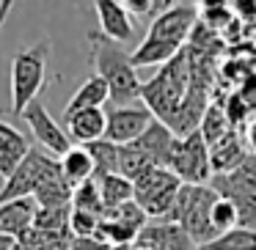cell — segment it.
Segmentation results:
<instances>
[{
  "instance_id": "6da1fadb",
  "label": "cell",
  "mask_w": 256,
  "mask_h": 250,
  "mask_svg": "<svg viewBox=\"0 0 256 250\" xmlns=\"http://www.w3.org/2000/svg\"><path fill=\"white\" fill-rule=\"evenodd\" d=\"M88 47H91L94 74L108 83L113 107H130L135 99H140L144 83L138 77V69L132 66L130 52H124L122 44L105 39L100 30H91L88 33Z\"/></svg>"
},
{
  "instance_id": "7a4b0ae2",
  "label": "cell",
  "mask_w": 256,
  "mask_h": 250,
  "mask_svg": "<svg viewBox=\"0 0 256 250\" xmlns=\"http://www.w3.org/2000/svg\"><path fill=\"white\" fill-rule=\"evenodd\" d=\"M188 88H190V47H184L149 83H144L140 99L146 102L149 113L157 121H162L171 129V124L179 116V107H182L184 96H188Z\"/></svg>"
},
{
  "instance_id": "3957f363",
  "label": "cell",
  "mask_w": 256,
  "mask_h": 250,
  "mask_svg": "<svg viewBox=\"0 0 256 250\" xmlns=\"http://www.w3.org/2000/svg\"><path fill=\"white\" fill-rule=\"evenodd\" d=\"M47 58H50V39L20 47L12 58V113L22 116L28 105H34L39 91L47 83Z\"/></svg>"
},
{
  "instance_id": "277c9868",
  "label": "cell",
  "mask_w": 256,
  "mask_h": 250,
  "mask_svg": "<svg viewBox=\"0 0 256 250\" xmlns=\"http://www.w3.org/2000/svg\"><path fill=\"white\" fill-rule=\"evenodd\" d=\"M220 195L210 187V184H182L176 195V204H174L171 215L166 220L179 223L184 231L190 234V239L198 245H206L218 237L215 228H212V206Z\"/></svg>"
},
{
  "instance_id": "5b68a950",
  "label": "cell",
  "mask_w": 256,
  "mask_h": 250,
  "mask_svg": "<svg viewBox=\"0 0 256 250\" xmlns=\"http://www.w3.org/2000/svg\"><path fill=\"white\" fill-rule=\"evenodd\" d=\"M210 187L237 206L240 228L256 231V157L248 154L242 165H237L234 171L212 176Z\"/></svg>"
},
{
  "instance_id": "8992f818",
  "label": "cell",
  "mask_w": 256,
  "mask_h": 250,
  "mask_svg": "<svg viewBox=\"0 0 256 250\" xmlns=\"http://www.w3.org/2000/svg\"><path fill=\"white\" fill-rule=\"evenodd\" d=\"M135 187V204L144 209L146 217L154 220H166L171 215L176 195L182 190V179L168 168H149L144 176L132 182Z\"/></svg>"
},
{
  "instance_id": "52a82bcc",
  "label": "cell",
  "mask_w": 256,
  "mask_h": 250,
  "mask_svg": "<svg viewBox=\"0 0 256 250\" xmlns=\"http://www.w3.org/2000/svg\"><path fill=\"white\" fill-rule=\"evenodd\" d=\"M61 171L58 160L52 154H47L44 149H30V154L22 160V165L12 173L0 187V206L12 204V201H22V198H34V193L39 190V184L47 176Z\"/></svg>"
},
{
  "instance_id": "ba28073f",
  "label": "cell",
  "mask_w": 256,
  "mask_h": 250,
  "mask_svg": "<svg viewBox=\"0 0 256 250\" xmlns=\"http://www.w3.org/2000/svg\"><path fill=\"white\" fill-rule=\"evenodd\" d=\"M182 184H210L212 182V157H210V146H206L201 129L190 132L188 138H176L171 154V168Z\"/></svg>"
},
{
  "instance_id": "9c48e42d",
  "label": "cell",
  "mask_w": 256,
  "mask_h": 250,
  "mask_svg": "<svg viewBox=\"0 0 256 250\" xmlns=\"http://www.w3.org/2000/svg\"><path fill=\"white\" fill-rule=\"evenodd\" d=\"M196 19H198V8L196 6H190V3H174V6H168L162 14H157L152 19V28L146 33V39L174 44V47H184V41L196 30Z\"/></svg>"
},
{
  "instance_id": "30bf717a",
  "label": "cell",
  "mask_w": 256,
  "mask_h": 250,
  "mask_svg": "<svg viewBox=\"0 0 256 250\" xmlns=\"http://www.w3.org/2000/svg\"><path fill=\"white\" fill-rule=\"evenodd\" d=\"M22 121L28 124L30 135H34V140L42 146V149L47 151V154L52 157H64L69 149H72V140H69L66 129H64V124H58L56 118L50 116V110H47L44 105H42L39 99L34 102V105H28V110L22 113Z\"/></svg>"
},
{
  "instance_id": "8fae6325",
  "label": "cell",
  "mask_w": 256,
  "mask_h": 250,
  "mask_svg": "<svg viewBox=\"0 0 256 250\" xmlns=\"http://www.w3.org/2000/svg\"><path fill=\"white\" fill-rule=\"evenodd\" d=\"M152 121H154V116L149 113V107H140V105L110 107V110H108L105 140H110V143H116V146L135 143V140L149 129Z\"/></svg>"
},
{
  "instance_id": "7c38bea8",
  "label": "cell",
  "mask_w": 256,
  "mask_h": 250,
  "mask_svg": "<svg viewBox=\"0 0 256 250\" xmlns=\"http://www.w3.org/2000/svg\"><path fill=\"white\" fill-rule=\"evenodd\" d=\"M135 248L144 250H196V242L179 223L171 220H154L140 228Z\"/></svg>"
},
{
  "instance_id": "4fadbf2b",
  "label": "cell",
  "mask_w": 256,
  "mask_h": 250,
  "mask_svg": "<svg viewBox=\"0 0 256 250\" xmlns=\"http://www.w3.org/2000/svg\"><path fill=\"white\" fill-rule=\"evenodd\" d=\"M96 19H100V33L105 39L116 41V44H124L135 36V25L130 11L124 8V3H116V0H96L94 3Z\"/></svg>"
},
{
  "instance_id": "5bb4252c",
  "label": "cell",
  "mask_w": 256,
  "mask_h": 250,
  "mask_svg": "<svg viewBox=\"0 0 256 250\" xmlns=\"http://www.w3.org/2000/svg\"><path fill=\"white\" fill-rule=\"evenodd\" d=\"M30 138L25 132H20L14 124L3 121L0 118V176L8 179L20 165L22 160L30 154Z\"/></svg>"
},
{
  "instance_id": "9a60e30c",
  "label": "cell",
  "mask_w": 256,
  "mask_h": 250,
  "mask_svg": "<svg viewBox=\"0 0 256 250\" xmlns=\"http://www.w3.org/2000/svg\"><path fill=\"white\" fill-rule=\"evenodd\" d=\"M64 129H66L69 140L74 146H88L105 138L108 129V113L105 110H80L74 116L64 118Z\"/></svg>"
},
{
  "instance_id": "2e32d148",
  "label": "cell",
  "mask_w": 256,
  "mask_h": 250,
  "mask_svg": "<svg viewBox=\"0 0 256 250\" xmlns=\"http://www.w3.org/2000/svg\"><path fill=\"white\" fill-rule=\"evenodd\" d=\"M36 212H39V206H36L34 198H22V201L3 204L0 206V234L20 242V239L34 228Z\"/></svg>"
},
{
  "instance_id": "e0dca14e",
  "label": "cell",
  "mask_w": 256,
  "mask_h": 250,
  "mask_svg": "<svg viewBox=\"0 0 256 250\" xmlns=\"http://www.w3.org/2000/svg\"><path fill=\"white\" fill-rule=\"evenodd\" d=\"M135 143L146 151V157H149L157 168H171V154H174V146H176V135H174L162 121L154 118V121L149 124V129H146Z\"/></svg>"
},
{
  "instance_id": "ac0fdd59",
  "label": "cell",
  "mask_w": 256,
  "mask_h": 250,
  "mask_svg": "<svg viewBox=\"0 0 256 250\" xmlns=\"http://www.w3.org/2000/svg\"><path fill=\"white\" fill-rule=\"evenodd\" d=\"M105 102H110V88H108V83L102 77L91 74V77L72 94V99L66 102V107H64V118L74 116V113H80V110H102Z\"/></svg>"
},
{
  "instance_id": "d6986e66",
  "label": "cell",
  "mask_w": 256,
  "mask_h": 250,
  "mask_svg": "<svg viewBox=\"0 0 256 250\" xmlns=\"http://www.w3.org/2000/svg\"><path fill=\"white\" fill-rule=\"evenodd\" d=\"M210 157H212V173L218 176V173H228L237 165H242L245 157H248V149L237 138V129H232L226 138H220L215 146H210Z\"/></svg>"
},
{
  "instance_id": "ffe728a7",
  "label": "cell",
  "mask_w": 256,
  "mask_h": 250,
  "mask_svg": "<svg viewBox=\"0 0 256 250\" xmlns=\"http://www.w3.org/2000/svg\"><path fill=\"white\" fill-rule=\"evenodd\" d=\"M58 165H61L64 179H66L72 187H78V184H83V182H88V179L96 176V165H94V160H91L86 146H72V149L58 160Z\"/></svg>"
},
{
  "instance_id": "44dd1931",
  "label": "cell",
  "mask_w": 256,
  "mask_h": 250,
  "mask_svg": "<svg viewBox=\"0 0 256 250\" xmlns=\"http://www.w3.org/2000/svg\"><path fill=\"white\" fill-rule=\"evenodd\" d=\"M96 184H100V193H102V206H105V215L118 206L135 201V187L130 179L124 176H94Z\"/></svg>"
},
{
  "instance_id": "7402d4cb",
  "label": "cell",
  "mask_w": 256,
  "mask_h": 250,
  "mask_svg": "<svg viewBox=\"0 0 256 250\" xmlns=\"http://www.w3.org/2000/svg\"><path fill=\"white\" fill-rule=\"evenodd\" d=\"M86 149L96 165V176H122V146L102 138L96 143H88Z\"/></svg>"
},
{
  "instance_id": "603a6c76",
  "label": "cell",
  "mask_w": 256,
  "mask_h": 250,
  "mask_svg": "<svg viewBox=\"0 0 256 250\" xmlns=\"http://www.w3.org/2000/svg\"><path fill=\"white\" fill-rule=\"evenodd\" d=\"M196 250H256V231H245V228H234L228 234H220L212 242L198 245Z\"/></svg>"
},
{
  "instance_id": "cb8c5ba5",
  "label": "cell",
  "mask_w": 256,
  "mask_h": 250,
  "mask_svg": "<svg viewBox=\"0 0 256 250\" xmlns=\"http://www.w3.org/2000/svg\"><path fill=\"white\" fill-rule=\"evenodd\" d=\"M72 209L91 212V215L105 217V206H102V193H100L96 179H88V182H83V184H78V187H74V193H72Z\"/></svg>"
},
{
  "instance_id": "d4e9b609",
  "label": "cell",
  "mask_w": 256,
  "mask_h": 250,
  "mask_svg": "<svg viewBox=\"0 0 256 250\" xmlns=\"http://www.w3.org/2000/svg\"><path fill=\"white\" fill-rule=\"evenodd\" d=\"M234 129V124L228 121L226 110L218 105H210V110H206L204 121H201V135H204L206 146H215L220 138H226L228 132Z\"/></svg>"
},
{
  "instance_id": "484cf974",
  "label": "cell",
  "mask_w": 256,
  "mask_h": 250,
  "mask_svg": "<svg viewBox=\"0 0 256 250\" xmlns=\"http://www.w3.org/2000/svg\"><path fill=\"white\" fill-rule=\"evenodd\" d=\"M149 168H157L154 162L146 157V151L140 149L138 143H127L122 146V176L130 179V182H135L138 176H144Z\"/></svg>"
},
{
  "instance_id": "4316f807",
  "label": "cell",
  "mask_w": 256,
  "mask_h": 250,
  "mask_svg": "<svg viewBox=\"0 0 256 250\" xmlns=\"http://www.w3.org/2000/svg\"><path fill=\"white\" fill-rule=\"evenodd\" d=\"M212 228L215 234H228L234 228H240V215H237V206L232 204L228 198H218L215 206H212Z\"/></svg>"
},
{
  "instance_id": "83f0119b",
  "label": "cell",
  "mask_w": 256,
  "mask_h": 250,
  "mask_svg": "<svg viewBox=\"0 0 256 250\" xmlns=\"http://www.w3.org/2000/svg\"><path fill=\"white\" fill-rule=\"evenodd\" d=\"M69 215H72V206L39 209L36 212V220H34V228L36 231H69Z\"/></svg>"
},
{
  "instance_id": "f1b7e54d",
  "label": "cell",
  "mask_w": 256,
  "mask_h": 250,
  "mask_svg": "<svg viewBox=\"0 0 256 250\" xmlns=\"http://www.w3.org/2000/svg\"><path fill=\"white\" fill-rule=\"evenodd\" d=\"M100 223H102L100 215L72 209V215H69V231H72L74 239H88V237H96V228H100Z\"/></svg>"
},
{
  "instance_id": "f546056e",
  "label": "cell",
  "mask_w": 256,
  "mask_h": 250,
  "mask_svg": "<svg viewBox=\"0 0 256 250\" xmlns=\"http://www.w3.org/2000/svg\"><path fill=\"white\" fill-rule=\"evenodd\" d=\"M105 220L124 223V226H132V228H138V231L146 226V215H144V209H140V206L135 204V201H130V204L118 206V209L108 212V215H105Z\"/></svg>"
},
{
  "instance_id": "4dcf8cb0",
  "label": "cell",
  "mask_w": 256,
  "mask_h": 250,
  "mask_svg": "<svg viewBox=\"0 0 256 250\" xmlns=\"http://www.w3.org/2000/svg\"><path fill=\"white\" fill-rule=\"evenodd\" d=\"M72 250H110V245L100 242L96 237H88V239H72Z\"/></svg>"
},
{
  "instance_id": "1f68e13d",
  "label": "cell",
  "mask_w": 256,
  "mask_h": 250,
  "mask_svg": "<svg viewBox=\"0 0 256 250\" xmlns=\"http://www.w3.org/2000/svg\"><path fill=\"white\" fill-rule=\"evenodd\" d=\"M245 149H248L250 157H256V116L250 118L248 124H245V138H242Z\"/></svg>"
},
{
  "instance_id": "d6a6232c",
  "label": "cell",
  "mask_w": 256,
  "mask_h": 250,
  "mask_svg": "<svg viewBox=\"0 0 256 250\" xmlns=\"http://www.w3.org/2000/svg\"><path fill=\"white\" fill-rule=\"evenodd\" d=\"M12 0H3V3H0V28H3V25H6V19H8V14H12Z\"/></svg>"
},
{
  "instance_id": "836d02e7",
  "label": "cell",
  "mask_w": 256,
  "mask_h": 250,
  "mask_svg": "<svg viewBox=\"0 0 256 250\" xmlns=\"http://www.w3.org/2000/svg\"><path fill=\"white\" fill-rule=\"evenodd\" d=\"M14 245H17V239L3 237V234H0V250H14Z\"/></svg>"
},
{
  "instance_id": "e575fe53",
  "label": "cell",
  "mask_w": 256,
  "mask_h": 250,
  "mask_svg": "<svg viewBox=\"0 0 256 250\" xmlns=\"http://www.w3.org/2000/svg\"><path fill=\"white\" fill-rule=\"evenodd\" d=\"M110 250H132V245H110Z\"/></svg>"
},
{
  "instance_id": "d590c367",
  "label": "cell",
  "mask_w": 256,
  "mask_h": 250,
  "mask_svg": "<svg viewBox=\"0 0 256 250\" xmlns=\"http://www.w3.org/2000/svg\"><path fill=\"white\" fill-rule=\"evenodd\" d=\"M132 250H144V248H132Z\"/></svg>"
}]
</instances>
